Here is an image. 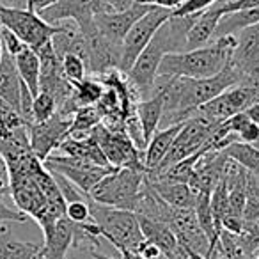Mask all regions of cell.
Instances as JSON below:
<instances>
[{"label":"cell","mask_w":259,"mask_h":259,"mask_svg":"<svg viewBox=\"0 0 259 259\" xmlns=\"http://www.w3.org/2000/svg\"><path fill=\"white\" fill-rule=\"evenodd\" d=\"M197 15L192 16H170L156 34L149 41L148 47L142 50L135 64L132 66L126 78L137 91L141 100H148L155 89L156 76H158V66L162 59L169 54L187 50V36L190 27L194 25Z\"/></svg>","instance_id":"1"},{"label":"cell","mask_w":259,"mask_h":259,"mask_svg":"<svg viewBox=\"0 0 259 259\" xmlns=\"http://www.w3.org/2000/svg\"><path fill=\"white\" fill-rule=\"evenodd\" d=\"M236 36H222L194 50L169 54L158 66L162 78H208L220 73L231 61Z\"/></svg>","instance_id":"2"},{"label":"cell","mask_w":259,"mask_h":259,"mask_svg":"<svg viewBox=\"0 0 259 259\" xmlns=\"http://www.w3.org/2000/svg\"><path fill=\"white\" fill-rule=\"evenodd\" d=\"M91 220L100 227L101 238L112 243L119 252H139L144 243L141 224L134 211L105 206L89 197Z\"/></svg>","instance_id":"3"},{"label":"cell","mask_w":259,"mask_h":259,"mask_svg":"<svg viewBox=\"0 0 259 259\" xmlns=\"http://www.w3.org/2000/svg\"><path fill=\"white\" fill-rule=\"evenodd\" d=\"M144 181L146 170L128 169V167L114 169L94 185V188L89 192V197L100 204L135 211V206L144 188Z\"/></svg>","instance_id":"4"},{"label":"cell","mask_w":259,"mask_h":259,"mask_svg":"<svg viewBox=\"0 0 259 259\" xmlns=\"http://www.w3.org/2000/svg\"><path fill=\"white\" fill-rule=\"evenodd\" d=\"M220 122H209L206 117L199 114H194L192 117H188L187 121H183L181 124L180 134L176 135L172 142V148L167 153V156L162 160L158 167L151 170H146V172H162L167 167L174 165V163L181 162L183 158L195 155L197 151H201V148L213 137V134L217 132Z\"/></svg>","instance_id":"5"},{"label":"cell","mask_w":259,"mask_h":259,"mask_svg":"<svg viewBox=\"0 0 259 259\" xmlns=\"http://www.w3.org/2000/svg\"><path fill=\"white\" fill-rule=\"evenodd\" d=\"M0 25L16 34L32 50H37L45 43L52 41L59 30V25L47 23L37 13L8 8L4 4H0Z\"/></svg>","instance_id":"6"},{"label":"cell","mask_w":259,"mask_h":259,"mask_svg":"<svg viewBox=\"0 0 259 259\" xmlns=\"http://www.w3.org/2000/svg\"><path fill=\"white\" fill-rule=\"evenodd\" d=\"M170 16H172V11H167V9L162 8H153L151 11L146 13L130 29V32L126 34V37L121 43V66H119V71H122L126 75L132 69V66L135 64V61L142 54V50L149 45V41L153 39V36L160 29V25H163Z\"/></svg>","instance_id":"7"},{"label":"cell","mask_w":259,"mask_h":259,"mask_svg":"<svg viewBox=\"0 0 259 259\" xmlns=\"http://www.w3.org/2000/svg\"><path fill=\"white\" fill-rule=\"evenodd\" d=\"M259 101V87L254 85H234L224 91L211 101L197 108L195 114L206 117L209 122H224L231 115L245 112L250 105Z\"/></svg>","instance_id":"8"},{"label":"cell","mask_w":259,"mask_h":259,"mask_svg":"<svg viewBox=\"0 0 259 259\" xmlns=\"http://www.w3.org/2000/svg\"><path fill=\"white\" fill-rule=\"evenodd\" d=\"M43 165L50 172H59L64 178H68L78 190H82L87 195L98 181H101L110 170H114V167H100L85 162V160L71 158V156L64 155H50L43 162Z\"/></svg>","instance_id":"9"},{"label":"cell","mask_w":259,"mask_h":259,"mask_svg":"<svg viewBox=\"0 0 259 259\" xmlns=\"http://www.w3.org/2000/svg\"><path fill=\"white\" fill-rule=\"evenodd\" d=\"M80 29V27H78ZM85 37L87 57H85V69L87 73L94 76H100L110 69H119L121 66V47L108 41L96 25H91L87 29H80Z\"/></svg>","instance_id":"10"},{"label":"cell","mask_w":259,"mask_h":259,"mask_svg":"<svg viewBox=\"0 0 259 259\" xmlns=\"http://www.w3.org/2000/svg\"><path fill=\"white\" fill-rule=\"evenodd\" d=\"M107 13L103 0H57L54 6L43 9L39 16L50 25L61 22H75L80 29H87L94 23V16Z\"/></svg>","instance_id":"11"},{"label":"cell","mask_w":259,"mask_h":259,"mask_svg":"<svg viewBox=\"0 0 259 259\" xmlns=\"http://www.w3.org/2000/svg\"><path fill=\"white\" fill-rule=\"evenodd\" d=\"M69 124H71V119L62 117L61 114H55L48 121L32 122V124L27 126L30 149L41 162H45L61 146V142L68 137Z\"/></svg>","instance_id":"12"},{"label":"cell","mask_w":259,"mask_h":259,"mask_svg":"<svg viewBox=\"0 0 259 259\" xmlns=\"http://www.w3.org/2000/svg\"><path fill=\"white\" fill-rule=\"evenodd\" d=\"M165 224L176 234L181 247L187 248V250L197 252L202 257H206L209 248V241L206 238V234L202 233L201 226H199L194 209L172 208L170 206L169 213H167Z\"/></svg>","instance_id":"13"},{"label":"cell","mask_w":259,"mask_h":259,"mask_svg":"<svg viewBox=\"0 0 259 259\" xmlns=\"http://www.w3.org/2000/svg\"><path fill=\"white\" fill-rule=\"evenodd\" d=\"M155 6L144 4L141 0H137L134 6H130L124 11L117 13H100L94 16V25L96 29L107 37L108 41H112L114 45L121 47L122 39L126 37V34L130 32V29L146 15L149 13Z\"/></svg>","instance_id":"14"},{"label":"cell","mask_w":259,"mask_h":259,"mask_svg":"<svg viewBox=\"0 0 259 259\" xmlns=\"http://www.w3.org/2000/svg\"><path fill=\"white\" fill-rule=\"evenodd\" d=\"M45 241L36 259H66L68 252L73 247V234H75V222L62 217L52 226L50 229L43 231Z\"/></svg>","instance_id":"15"},{"label":"cell","mask_w":259,"mask_h":259,"mask_svg":"<svg viewBox=\"0 0 259 259\" xmlns=\"http://www.w3.org/2000/svg\"><path fill=\"white\" fill-rule=\"evenodd\" d=\"M139 224H141L142 236L148 243H153L155 247H158L162 250V254H165L167 257L174 259V255L181 250V245L178 241L176 234L170 231V227L167 224L160 222L155 219H148V217H139Z\"/></svg>","instance_id":"16"},{"label":"cell","mask_w":259,"mask_h":259,"mask_svg":"<svg viewBox=\"0 0 259 259\" xmlns=\"http://www.w3.org/2000/svg\"><path fill=\"white\" fill-rule=\"evenodd\" d=\"M20 93H22V78L15 64V57L4 50L0 61V101L20 114Z\"/></svg>","instance_id":"17"},{"label":"cell","mask_w":259,"mask_h":259,"mask_svg":"<svg viewBox=\"0 0 259 259\" xmlns=\"http://www.w3.org/2000/svg\"><path fill=\"white\" fill-rule=\"evenodd\" d=\"M57 149L64 156L85 160V162H91V163H94V165H100V167H110L103 149L100 148V144H98L96 139H94L93 135H89V137H85V139L66 137Z\"/></svg>","instance_id":"18"},{"label":"cell","mask_w":259,"mask_h":259,"mask_svg":"<svg viewBox=\"0 0 259 259\" xmlns=\"http://www.w3.org/2000/svg\"><path fill=\"white\" fill-rule=\"evenodd\" d=\"M135 114L139 117V122L142 126V134H144L146 148L153 135L158 132L160 119L163 115V96L160 91H155L148 100H141L135 107Z\"/></svg>","instance_id":"19"},{"label":"cell","mask_w":259,"mask_h":259,"mask_svg":"<svg viewBox=\"0 0 259 259\" xmlns=\"http://www.w3.org/2000/svg\"><path fill=\"white\" fill-rule=\"evenodd\" d=\"M149 187L156 192L162 201H165L172 208L194 209L197 194L187 183H170V181H149Z\"/></svg>","instance_id":"20"},{"label":"cell","mask_w":259,"mask_h":259,"mask_svg":"<svg viewBox=\"0 0 259 259\" xmlns=\"http://www.w3.org/2000/svg\"><path fill=\"white\" fill-rule=\"evenodd\" d=\"M181 124L183 122H178V124L167 126V128L158 130L155 135L149 141L148 148L144 151V165L146 170H151L155 167H158L162 163V160L167 156V153L172 148V142L176 139V135L180 134Z\"/></svg>","instance_id":"21"},{"label":"cell","mask_w":259,"mask_h":259,"mask_svg":"<svg viewBox=\"0 0 259 259\" xmlns=\"http://www.w3.org/2000/svg\"><path fill=\"white\" fill-rule=\"evenodd\" d=\"M220 18H222V15H220L219 11H215L213 8H208L206 11L199 13L194 25L188 30L187 50H194V48H201V47H204V45L211 43Z\"/></svg>","instance_id":"22"},{"label":"cell","mask_w":259,"mask_h":259,"mask_svg":"<svg viewBox=\"0 0 259 259\" xmlns=\"http://www.w3.org/2000/svg\"><path fill=\"white\" fill-rule=\"evenodd\" d=\"M236 48L231 55L234 68L241 69L259 57V22L248 29L241 30L236 36Z\"/></svg>","instance_id":"23"},{"label":"cell","mask_w":259,"mask_h":259,"mask_svg":"<svg viewBox=\"0 0 259 259\" xmlns=\"http://www.w3.org/2000/svg\"><path fill=\"white\" fill-rule=\"evenodd\" d=\"M39 250V243L16 240L8 227H0V259H36Z\"/></svg>","instance_id":"24"},{"label":"cell","mask_w":259,"mask_h":259,"mask_svg":"<svg viewBox=\"0 0 259 259\" xmlns=\"http://www.w3.org/2000/svg\"><path fill=\"white\" fill-rule=\"evenodd\" d=\"M15 64L22 82L27 85L30 94L36 98L39 94V75H41V64L37 54L32 48L27 47L25 50L20 52L15 57Z\"/></svg>","instance_id":"25"},{"label":"cell","mask_w":259,"mask_h":259,"mask_svg":"<svg viewBox=\"0 0 259 259\" xmlns=\"http://www.w3.org/2000/svg\"><path fill=\"white\" fill-rule=\"evenodd\" d=\"M226 156L233 158L236 163H240L243 169L252 172L254 176H259V149L252 144L245 142H231L224 149H220Z\"/></svg>","instance_id":"26"},{"label":"cell","mask_w":259,"mask_h":259,"mask_svg":"<svg viewBox=\"0 0 259 259\" xmlns=\"http://www.w3.org/2000/svg\"><path fill=\"white\" fill-rule=\"evenodd\" d=\"M100 122H101V115L98 114L96 107H80L71 117L68 137H71V139L89 137L91 132H93Z\"/></svg>","instance_id":"27"},{"label":"cell","mask_w":259,"mask_h":259,"mask_svg":"<svg viewBox=\"0 0 259 259\" xmlns=\"http://www.w3.org/2000/svg\"><path fill=\"white\" fill-rule=\"evenodd\" d=\"M105 85L96 78H83L82 82L73 83V100L76 107H94L101 98Z\"/></svg>","instance_id":"28"},{"label":"cell","mask_w":259,"mask_h":259,"mask_svg":"<svg viewBox=\"0 0 259 259\" xmlns=\"http://www.w3.org/2000/svg\"><path fill=\"white\" fill-rule=\"evenodd\" d=\"M259 219V183L252 172L247 174L245 181V208H243V220L252 222Z\"/></svg>","instance_id":"29"},{"label":"cell","mask_w":259,"mask_h":259,"mask_svg":"<svg viewBox=\"0 0 259 259\" xmlns=\"http://www.w3.org/2000/svg\"><path fill=\"white\" fill-rule=\"evenodd\" d=\"M55 114H57V103H55V100L48 93L39 91V94L32 101V121L34 122L48 121Z\"/></svg>","instance_id":"30"},{"label":"cell","mask_w":259,"mask_h":259,"mask_svg":"<svg viewBox=\"0 0 259 259\" xmlns=\"http://www.w3.org/2000/svg\"><path fill=\"white\" fill-rule=\"evenodd\" d=\"M61 66H62V75H64V78L68 80L69 83L82 82L87 75L83 61L73 54H66L64 57L61 59Z\"/></svg>","instance_id":"31"},{"label":"cell","mask_w":259,"mask_h":259,"mask_svg":"<svg viewBox=\"0 0 259 259\" xmlns=\"http://www.w3.org/2000/svg\"><path fill=\"white\" fill-rule=\"evenodd\" d=\"M66 217L75 224L83 222H93L91 220V208H89V199L85 201H73L66 204Z\"/></svg>","instance_id":"32"},{"label":"cell","mask_w":259,"mask_h":259,"mask_svg":"<svg viewBox=\"0 0 259 259\" xmlns=\"http://www.w3.org/2000/svg\"><path fill=\"white\" fill-rule=\"evenodd\" d=\"M57 0H2L0 4L8 6V8H16V9H27L39 15L43 9L54 6Z\"/></svg>","instance_id":"33"},{"label":"cell","mask_w":259,"mask_h":259,"mask_svg":"<svg viewBox=\"0 0 259 259\" xmlns=\"http://www.w3.org/2000/svg\"><path fill=\"white\" fill-rule=\"evenodd\" d=\"M0 39H2V47H4V50L8 52L11 57H16L20 52H23L27 48V45L23 43L16 34H13L11 30L4 29L2 25H0Z\"/></svg>","instance_id":"34"},{"label":"cell","mask_w":259,"mask_h":259,"mask_svg":"<svg viewBox=\"0 0 259 259\" xmlns=\"http://www.w3.org/2000/svg\"><path fill=\"white\" fill-rule=\"evenodd\" d=\"M217 0H185L183 4L172 11V16H192L199 15V13L206 11L208 8H211Z\"/></svg>","instance_id":"35"},{"label":"cell","mask_w":259,"mask_h":259,"mask_svg":"<svg viewBox=\"0 0 259 259\" xmlns=\"http://www.w3.org/2000/svg\"><path fill=\"white\" fill-rule=\"evenodd\" d=\"M29 217L22 213L20 209H13L11 206L6 204V201L0 197V227L6 226L8 222H25Z\"/></svg>","instance_id":"36"},{"label":"cell","mask_w":259,"mask_h":259,"mask_svg":"<svg viewBox=\"0 0 259 259\" xmlns=\"http://www.w3.org/2000/svg\"><path fill=\"white\" fill-rule=\"evenodd\" d=\"M241 85L259 87V57L241 69Z\"/></svg>","instance_id":"37"},{"label":"cell","mask_w":259,"mask_h":259,"mask_svg":"<svg viewBox=\"0 0 259 259\" xmlns=\"http://www.w3.org/2000/svg\"><path fill=\"white\" fill-rule=\"evenodd\" d=\"M0 197H11V174L2 155H0Z\"/></svg>","instance_id":"38"},{"label":"cell","mask_w":259,"mask_h":259,"mask_svg":"<svg viewBox=\"0 0 259 259\" xmlns=\"http://www.w3.org/2000/svg\"><path fill=\"white\" fill-rule=\"evenodd\" d=\"M238 142H245V144H255L259 139V124H255V122H248L247 126H245L243 130H241L240 134L236 135Z\"/></svg>","instance_id":"39"},{"label":"cell","mask_w":259,"mask_h":259,"mask_svg":"<svg viewBox=\"0 0 259 259\" xmlns=\"http://www.w3.org/2000/svg\"><path fill=\"white\" fill-rule=\"evenodd\" d=\"M141 2L149 4V6H155V8L167 9V11H176L185 0H141Z\"/></svg>","instance_id":"40"},{"label":"cell","mask_w":259,"mask_h":259,"mask_svg":"<svg viewBox=\"0 0 259 259\" xmlns=\"http://www.w3.org/2000/svg\"><path fill=\"white\" fill-rule=\"evenodd\" d=\"M107 13H117V11H124L130 6H134L137 0H103Z\"/></svg>","instance_id":"41"},{"label":"cell","mask_w":259,"mask_h":259,"mask_svg":"<svg viewBox=\"0 0 259 259\" xmlns=\"http://www.w3.org/2000/svg\"><path fill=\"white\" fill-rule=\"evenodd\" d=\"M66 259H96L93 254H91L89 248H82V247H73L71 250L68 252V257Z\"/></svg>","instance_id":"42"},{"label":"cell","mask_w":259,"mask_h":259,"mask_svg":"<svg viewBox=\"0 0 259 259\" xmlns=\"http://www.w3.org/2000/svg\"><path fill=\"white\" fill-rule=\"evenodd\" d=\"M245 114L248 115V119H250L252 122H255V124H259V101L254 105H250V107L245 110Z\"/></svg>","instance_id":"43"},{"label":"cell","mask_w":259,"mask_h":259,"mask_svg":"<svg viewBox=\"0 0 259 259\" xmlns=\"http://www.w3.org/2000/svg\"><path fill=\"white\" fill-rule=\"evenodd\" d=\"M91 254H93L96 259H122V257H121V254H119L117 257H112V255H105V254H101L100 248H91Z\"/></svg>","instance_id":"44"},{"label":"cell","mask_w":259,"mask_h":259,"mask_svg":"<svg viewBox=\"0 0 259 259\" xmlns=\"http://www.w3.org/2000/svg\"><path fill=\"white\" fill-rule=\"evenodd\" d=\"M2 55H4V47H2V39H0V61H2Z\"/></svg>","instance_id":"45"},{"label":"cell","mask_w":259,"mask_h":259,"mask_svg":"<svg viewBox=\"0 0 259 259\" xmlns=\"http://www.w3.org/2000/svg\"><path fill=\"white\" fill-rule=\"evenodd\" d=\"M153 259H170V257H167L165 254H158V255H156V257H153Z\"/></svg>","instance_id":"46"},{"label":"cell","mask_w":259,"mask_h":259,"mask_svg":"<svg viewBox=\"0 0 259 259\" xmlns=\"http://www.w3.org/2000/svg\"><path fill=\"white\" fill-rule=\"evenodd\" d=\"M252 146H255V148L259 149V139H257V142H255V144H252Z\"/></svg>","instance_id":"47"},{"label":"cell","mask_w":259,"mask_h":259,"mask_svg":"<svg viewBox=\"0 0 259 259\" xmlns=\"http://www.w3.org/2000/svg\"><path fill=\"white\" fill-rule=\"evenodd\" d=\"M255 180H257V183H259V176H255Z\"/></svg>","instance_id":"48"},{"label":"cell","mask_w":259,"mask_h":259,"mask_svg":"<svg viewBox=\"0 0 259 259\" xmlns=\"http://www.w3.org/2000/svg\"><path fill=\"white\" fill-rule=\"evenodd\" d=\"M254 259H259V254H257V255H255V257H254Z\"/></svg>","instance_id":"49"}]
</instances>
